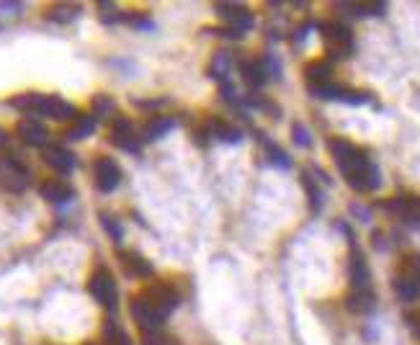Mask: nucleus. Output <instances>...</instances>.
Wrapping results in <instances>:
<instances>
[{"instance_id": "1", "label": "nucleus", "mask_w": 420, "mask_h": 345, "mask_svg": "<svg viewBox=\"0 0 420 345\" xmlns=\"http://www.w3.org/2000/svg\"><path fill=\"white\" fill-rule=\"evenodd\" d=\"M330 155L338 162V170L343 173V178L348 181V186L353 191H374L379 186V170L377 165L369 160V155L358 149L356 145L333 137L328 142Z\"/></svg>"}, {"instance_id": "2", "label": "nucleus", "mask_w": 420, "mask_h": 345, "mask_svg": "<svg viewBox=\"0 0 420 345\" xmlns=\"http://www.w3.org/2000/svg\"><path fill=\"white\" fill-rule=\"evenodd\" d=\"M320 34L325 42V50L333 60H343V57L353 55V34L351 28L341 21H325L320 23Z\"/></svg>"}, {"instance_id": "3", "label": "nucleus", "mask_w": 420, "mask_h": 345, "mask_svg": "<svg viewBox=\"0 0 420 345\" xmlns=\"http://www.w3.org/2000/svg\"><path fill=\"white\" fill-rule=\"evenodd\" d=\"M88 294L103 307V310H116L119 304V289L108 268H96L93 276L88 278Z\"/></svg>"}, {"instance_id": "4", "label": "nucleus", "mask_w": 420, "mask_h": 345, "mask_svg": "<svg viewBox=\"0 0 420 345\" xmlns=\"http://www.w3.org/2000/svg\"><path fill=\"white\" fill-rule=\"evenodd\" d=\"M129 312H132L135 322L140 324L144 332H157L165 324V319H168V315H163V312L157 310L155 304H152L144 294L132 296V302H129Z\"/></svg>"}, {"instance_id": "5", "label": "nucleus", "mask_w": 420, "mask_h": 345, "mask_svg": "<svg viewBox=\"0 0 420 345\" xmlns=\"http://www.w3.org/2000/svg\"><path fill=\"white\" fill-rule=\"evenodd\" d=\"M217 13H220L222 21H227L229 31L235 34H245L253 28V13H250L245 6H235V3H217Z\"/></svg>"}, {"instance_id": "6", "label": "nucleus", "mask_w": 420, "mask_h": 345, "mask_svg": "<svg viewBox=\"0 0 420 345\" xmlns=\"http://www.w3.org/2000/svg\"><path fill=\"white\" fill-rule=\"evenodd\" d=\"M93 181L101 193H111L121 183V168L111 157H98L93 165Z\"/></svg>"}, {"instance_id": "7", "label": "nucleus", "mask_w": 420, "mask_h": 345, "mask_svg": "<svg viewBox=\"0 0 420 345\" xmlns=\"http://www.w3.org/2000/svg\"><path fill=\"white\" fill-rule=\"evenodd\" d=\"M111 142L127 152H140V142L135 137V124L127 116H116L111 121Z\"/></svg>"}, {"instance_id": "8", "label": "nucleus", "mask_w": 420, "mask_h": 345, "mask_svg": "<svg viewBox=\"0 0 420 345\" xmlns=\"http://www.w3.org/2000/svg\"><path fill=\"white\" fill-rule=\"evenodd\" d=\"M142 294L147 296L163 315H171V312L178 307V291L173 289L171 283H152V286H147V289L142 291Z\"/></svg>"}, {"instance_id": "9", "label": "nucleus", "mask_w": 420, "mask_h": 345, "mask_svg": "<svg viewBox=\"0 0 420 345\" xmlns=\"http://www.w3.org/2000/svg\"><path fill=\"white\" fill-rule=\"evenodd\" d=\"M382 209L407 219V222H418L420 219V198L418 196H392L382 201Z\"/></svg>"}, {"instance_id": "10", "label": "nucleus", "mask_w": 420, "mask_h": 345, "mask_svg": "<svg viewBox=\"0 0 420 345\" xmlns=\"http://www.w3.org/2000/svg\"><path fill=\"white\" fill-rule=\"evenodd\" d=\"M351 245H353V253H351V263H348L351 286H353V291L369 289V281H371L369 266H366V261H363V255L358 253L356 242H351Z\"/></svg>"}, {"instance_id": "11", "label": "nucleus", "mask_w": 420, "mask_h": 345, "mask_svg": "<svg viewBox=\"0 0 420 345\" xmlns=\"http://www.w3.org/2000/svg\"><path fill=\"white\" fill-rule=\"evenodd\" d=\"M16 134L21 137V142L31 145V147H44L47 140H50V132L44 124H39L36 119H23L18 121V127H16Z\"/></svg>"}, {"instance_id": "12", "label": "nucleus", "mask_w": 420, "mask_h": 345, "mask_svg": "<svg viewBox=\"0 0 420 345\" xmlns=\"http://www.w3.org/2000/svg\"><path fill=\"white\" fill-rule=\"evenodd\" d=\"M42 198H47L50 204H67L72 196H75V191H72L70 183H64L59 178H50V181H44L42 188H39Z\"/></svg>"}, {"instance_id": "13", "label": "nucleus", "mask_w": 420, "mask_h": 345, "mask_svg": "<svg viewBox=\"0 0 420 345\" xmlns=\"http://www.w3.org/2000/svg\"><path fill=\"white\" fill-rule=\"evenodd\" d=\"M119 258H121V266H124V271H127L129 276H137V278H150L152 276L150 261H147L144 255L137 253V250H124Z\"/></svg>"}, {"instance_id": "14", "label": "nucleus", "mask_w": 420, "mask_h": 345, "mask_svg": "<svg viewBox=\"0 0 420 345\" xmlns=\"http://www.w3.org/2000/svg\"><path fill=\"white\" fill-rule=\"evenodd\" d=\"M42 116H50V119H57V121H67V119H78V111H75L72 103L62 101L59 96H47Z\"/></svg>"}, {"instance_id": "15", "label": "nucleus", "mask_w": 420, "mask_h": 345, "mask_svg": "<svg viewBox=\"0 0 420 345\" xmlns=\"http://www.w3.org/2000/svg\"><path fill=\"white\" fill-rule=\"evenodd\" d=\"M44 162L55 168L57 173H70L75 168V155L64 147H47L44 149Z\"/></svg>"}, {"instance_id": "16", "label": "nucleus", "mask_w": 420, "mask_h": 345, "mask_svg": "<svg viewBox=\"0 0 420 345\" xmlns=\"http://www.w3.org/2000/svg\"><path fill=\"white\" fill-rule=\"evenodd\" d=\"M44 101H47V96H42V93H23V96H16V98H11L8 103L13 108H18L21 113H29V116H42L44 113Z\"/></svg>"}, {"instance_id": "17", "label": "nucleus", "mask_w": 420, "mask_h": 345, "mask_svg": "<svg viewBox=\"0 0 420 345\" xmlns=\"http://www.w3.org/2000/svg\"><path fill=\"white\" fill-rule=\"evenodd\" d=\"M305 75H307V85L312 88V85H328L333 83V64L328 60H314L305 67Z\"/></svg>"}, {"instance_id": "18", "label": "nucleus", "mask_w": 420, "mask_h": 345, "mask_svg": "<svg viewBox=\"0 0 420 345\" xmlns=\"http://www.w3.org/2000/svg\"><path fill=\"white\" fill-rule=\"evenodd\" d=\"M374 304H377V296H374L371 289L353 291V294H348V299H346L348 312H356V315H366V312H371L374 310Z\"/></svg>"}, {"instance_id": "19", "label": "nucleus", "mask_w": 420, "mask_h": 345, "mask_svg": "<svg viewBox=\"0 0 420 345\" xmlns=\"http://www.w3.org/2000/svg\"><path fill=\"white\" fill-rule=\"evenodd\" d=\"M240 72H242V78H245V83H248L250 88H261V85L266 83V67H263L261 60H242Z\"/></svg>"}, {"instance_id": "20", "label": "nucleus", "mask_w": 420, "mask_h": 345, "mask_svg": "<svg viewBox=\"0 0 420 345\" xmlns=\"http://www.w3.org/2000/svg\"><path fill=\"white\" fill-rule=\"evenodd\" d=\"M204 129L209 132V137H217V140H222V142H240L242 140V134L222 119H209Z\"/></svg>"}, {"instance_id": "21", "label": "nucleus", "mask_w": 420, "mask_h": 345, "mask_svg": "<svg viewBox=\"0 0 420 345\" xmlns=\"http://www.w3.org/2000/svg\"><path fill=\"white\" fill-rule=\"evenodd\" d=\"M78 16H80V6H75V3H57V6H52L47 11V18L55 23H70Z\"/></svg>"}, {"instance_id": "22", "label": "nucleus", "mask_w": 420, "mask_h": 345, "mask_svg": "<svg viewBox=\"0 0 420 345\" xmlns=\"http://www.w3.org/2000/svg\"><path fill=\"white\" fill-rule=\"evenodd\" d=\"M176 127V121L168 119V116H155V119L147 121V127H144V140H160V137H165V134L171 132V129Z\"/></svg>"}, {"instance_id": "23", "label": "nucleus", "mask_w": 420, "mask_h": 345, "mask_svg": "<svg viewBox=\"0 0 420 345\" xmlns=\"http://www.w3.org/2000/svg\"><path fill=\"white\" fill-rule=\"evenodd\" d=\"M399 278H407V281H418L420 283V255H407L402 258L397 268Z\"/></svg>"}, {"instance_id": "24", "label": "nucleus", "mask_w": 420, "mask_h": 345, "mask_svg": "<svg viewBox=\"0 0 420 345\" xmlns=\"http://www.w3.org/2000/svg\"><path fill=\"white\" fill-rule=\"evenodd\" d=\"M302 186H305L307 196H310V206H312V212L317 214L322 209V191L320 186L314 183V178L310 173H302Z\"/></svg>"}, {"instance_id": "25", "label": "nucleus", "mask_w": 420, "mask_h": 345, "mask_svg": "<svg viewBox=\"0 0 420 345\" xmlns=\"http://www.w3.org/2000/svg\"><path fill=\"white\" fill-rule=\"evenodd\" d=\"M93 132H96V116H78L75 127L67 132V140H86Z\"/></svg>"}, {"instance_id": "26", "label": "nucleus", "mask_w": 420, "mask_h": 345, "mask_svg": "<svg viewBox=\"0 0 420 345\" xmlns=\"http://www.w3.org/2000/svg\"><path fill=\"white\" fill-rule=\"evenodd\" d=\"M103 340H106V345H132L129 335L121 330L114 319H106V327H103Z\"/></svg>"}, {"instance_id": "27", "label": "nucleus", "mask_w": 420, "mask_h": 345, "mask_svg": "<svg viewBox=\"0 0 420 345\" xmlns=\"http://www.w3.org/2000/svg\"><path fill=\"white\" fill-rule=\"evenodd\" d=\"M395 291H397V296L402 299V302H413V299H418L420 296V283L418 281H407V278H395Z\"/></svg>"}, {"instance_id": "28", "label": "nucleus", "mask_w": 420, "mask_h": 345, "mask_svg": "<svg viewBox=\"0 0 420 345\" xmlns=\"http://www.w3.org/2000/svg\"><path fill=\"white\" fill-rule=\"evenodd\" d=\"M227 70H229V52H217V55H214V60H212V64H209V75L225 83V78H227Z\"/></svg>"}, {"instance_id": "29", "label": "nucleus", "mask_w": 420, "mask_h": 345, "mask_svg": "<svg viewBox=\"0 0 420 345\" xmlns=\"http://www.w3.org/2000/svg\"><path fill=\"white\" fill-rule=\"evenodd\" d=\"M26 176H29L26 170H8L6 176H3V186L8 191H23L29 186V178Z\"/></svg>"}, {"instance_id": "30", "label": "nucleus", "mask_w": 420, "mask_h": 345, "mask_svg": "<svg viewBox=\"0 0 420 345\" xmlns=\"http://www.w3.org/2000/svg\"><path fill=\"white\" fill-rule=\"evenodd\" d=\"M266 152H268V162H271V165H276V168H284V170L292 168V160H289V155H286L281 147H276L273 142H266Z\"/></svg>"}, {"instance_id": "31", "label": "nucleus", "mask_w": 420, "mask_h": 345, "mask_svg": "<svg viewBox=\"0 0 420 345\" xmlns=\"http://www.w3.org/2000/svg\"><path fill=\"white\" fill-rule=\"evenodd\" d=\"M101 225H103V230H106L108 237L114 239V242H121V237H124V230H121V225L116 222L114 217H108V214H101Z\"/></svg>"}, {"instance_id": "32", "label": "nucleus", "mask_w": 420, "mask_h": 345, "mask_svg": "<svg viewBox=\"0 0 420 345\" xmlns=\"http://www.w3.org/2000/svg\"><path fill=\"white\" fill-rule=\"evenodd\" d=\"M292 132H294V142H297L300 147H310V145H312V137H310V129H307L305 124H300V121H297V124H294V127H292Z\"/></svg>"}, {"instance_id": "33", "label": "nucleus", "mask_w": 420, "mask_h": 345, "mask_svg": "<svg viewBox=\"0 0 420 345\" xmlns=\"http://www.w3.org/2000/svg\"><path fill=\"white\" fill-rule=\"evenodd\" d=\"M142 345H178V343L173 338H168V335H160V332H144Z\"/></svg>"}, {"instance_id": "34", "label": "nucleus", "mask_w": 420, "mask_h": 345, "mask_svg": "<svg viewBox=\"0 0 420 345\" xmlns=\"http://www.w3.org/2000/svg\"><path fill=\"white\" fill-rule=\"evenodd\" d=\"M127 21L135 28H144V31H152V28H155V23H152L150 18H144V16H127Z\"/></svg>"}, {"instance_id": "35", "label": "nucleus", "mask_w": 420, "mask_h": 345, "mask_svg": "<svg viewBox=\"0 0 420 345\" xmlns=\"http://www.w3.org/2000/svg\"><path fill=\"white\" fill-rule=\"evenodd\" d=\"M93 108H96V113H106L114 108V103H111V98H106V96H96V98H93Z\"/></svg>"}, {"instance_id": "36", "label": "nucleus", "mask_w": 420, "mask_h": 345, "mask_svg": "<svg viewBox=\"0 0 420 345\" xmlns=\"http://www.w3.org/2000/svg\"><path fill=\"white\" fill-rule=\"evenodd\" d=\"M98 8L103 11V13H101V18H103L106 23H111V21H116V18H119V13H116V8L111 6V3H98Z\"/></svg>"}, {"instance_id": "37", "label": "nucleus", "mask_w": 420, "mask_h": 345, "mask_svg": "<svg viewBox=\"0 0 420 345\" xmlns=\"http://www.w3.org/2000/svg\"><path fill=\"white\" fill-rule=\"evenodd\" d=\"M407 322H410V327H413V330L420 335V312H415V315H407Z\"/></svg>"}, {"instance_id": "38", "label": "nucleus", "mask_w": 420, "mask_h": 345, "mask_svg": "<svg viewBox=\"0 0 420 345\" xmlns=\"http://www.w3.org/2000/svg\"><path fill=\"white\" fill-rule=\"evenodd\" d=\"M3 142H6V134H3V129H0V145H3Z\"/></svg>"}]
</instances>
